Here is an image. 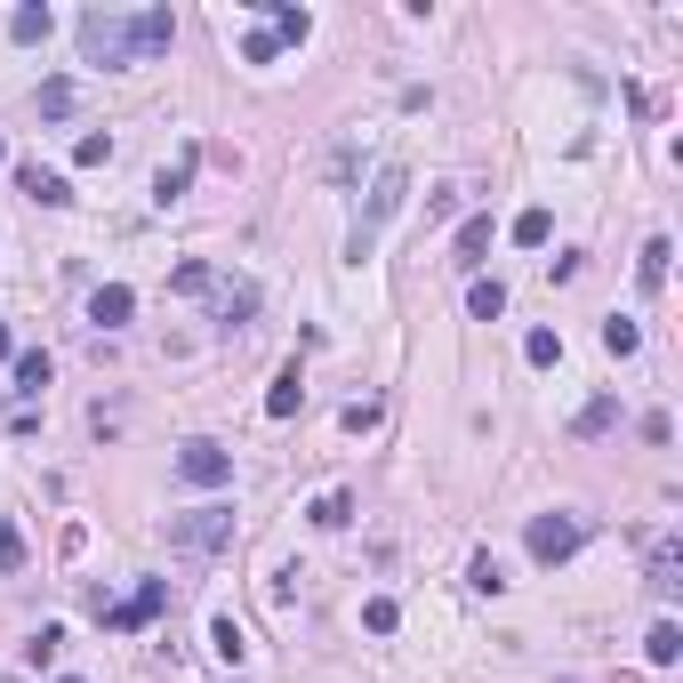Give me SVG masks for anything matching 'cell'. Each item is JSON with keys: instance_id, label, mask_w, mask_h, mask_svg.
<instances>
[{"instance_id": "obj_25", "label": "cell", "mask_w": 683, "mask_h": 683, "mask_svg": "<svg viewBox=\"0 0 683 683\" xmlns=\"http://www.w3.org/2000/svg\"><path fill=\"white\" fill-rule=\"evenodd\" d=\"M170 289H177V298H210V289H218V274H210L201 258H185L177 274H170Z\"/></svg>"}, {"instance_id": "obj_22", "label": "cell", "mask_w": 683, "mask_h": 683, "mask_svg": "<svg viewBox=\"0 0 683 683\" xmlns=\"http://www.w3.org/2000/svg\"><path fill=\"white\" fill-rule=\"evenodd\" d=\"M467 314H474V322H499V314H507V282H483V274H474V289H467Z\"/></svg>"}, {"instance_id": "obj_1", "label": "cell", "mask_w": 683, "mask_h": 683, "mask_svg": "<svg viewBox=\"0 0 683 683\" xmlns=\"http://www.w3.org/2000/svg\"><path fill=\"white\" fill-rule=\"evenodd\" d=\"M402 201H410V170H402V161H378V177H370V194H362V218H355V234H346V258H355V265L378 250L386 218H395Z\"/></svg>"}, {"instance_id": "obj_29", "label": "cell", "mask_w": 683, "mask_h": 683, "mask_svg": "<svg viewBox=\"0 0 683 683\" xmlns=\"http://www.w3.org/2000/svg\"><path fill=\"white\" fill-rule=\"evenodd\" d=\"M547 234H555L547 210H523V218H514V241H523V250H547Z\"/></svg>"}, {"instance_id": "obj_5", "label": "cell", "mask_w": 683, "mask_h": 683, "mask_svg": "<svg viewBox=\"0 0 683 683\" xmlns=\"http://www.w3.org/2000/svg\"><path fill=\"white\" fill-rule=\"evenodd\" d=\"M177 483H194V490H225V483H234V450L210 443V434H194V443L177 450Z\"/></svg>"}, {"instance_id": "obj_7", "label": "cell", "mask_w": 683, "mask_h": 683, "mask_svg": "<svg viewBox=\"0 0 683 683\" xmlns=\"http://www.w3.org/2000/svg\"><path fill=\"white\" fill-rule=\"evenodd\" d=\"M644 587H651V595H675V587H683V539H675V531H659V539H651Z\"/></svg>"}, {"instance_id": "obj_26", "label": "cell", "mask_w": 683, "mask_h": 683, "mask_svg": "<svg viewBox=\"0 0 683 683\" xmlns=\"http://www.w3.org/2000/svg\"><path fill=\"white\" fill-rule=\"evenodd\" d=\"M57 651H65V628H33L25 635V668H57Z\"/></svg>"}, {"instance_id": "obj_37", "label": "cell", "mask_w": 683, "mask_h": 683, "mask_svg": "<svg viewBox=\"0 0 683 683\" xmlns=\"http://www.w3.org/2000/svg\"><path fill=\"white\" fill-rule=\"evenodd\" d=\"M0 161H9V145H0Z\"/></svg>"}, {"instance_id": "obj_30", "label": "cell", "mask_w": 683, "mask_h": 683, "mask_svg": "<svg viewBox=\"0 0 683 683\" xmlns=\"http://www.w3.org/2000/svg\"><path fill=\"white\" fill-rule=\"evenodd\" d=\"M635 346H644V330H635V322H619V314H611V322H604V355H619V362H628V355H635Z\"/></svg>"}, {"instance_id": "obj_35", "label": "cell", "mask_w": 683, "mask_h": 683, "mask_svg": "<svg viewBox=\"0 0 683 683\" xmlns=\"http://www.w3.org/2000/svg\"><path fill=\"white\" fill-rule=\"evenodd\" d=\"M386 419V410L378 402H346V434H370V426H378Z\"/></svg>"}, {"instance_id": "obj_11", "label": "cell", "mask_w": 683, "mask_h": 683, "mask_svg": "<svg viewBox=\"0 0 683 683\" xmlns=\"http://www.w3.org/2000/svg\"><path fill=\"white\" fill-rule=\"evenodd\" d=\"M16 185H25L40 210H65V201H73V185L57 177V170H40V161H16Z\"/></svg>"}, {"instance_id": "obj_32", "label": "cell", "mask_w": 683, "mask_h": 683, "mask_svg": "<svg viewBox=\"0 0 683 683\" xmlns=\"http://www.w3.org/2000/svg\"><path fill=\"white\" fill-rule=\"evenodd\" d=\"M0 571H25V531L0 514Z\"/></svg>"}, {"instance_id": "obj_31", "label": "cell", "mask_w": 683, "mask_h": 683, "mask_svg": "<svg viewBox=\"0 0 683 683\" xmlns=\"http://www.w3.org/2000/svg\"><path fill=\"white\" fill-rule=\"evenodd\" d=\"M73 161H80V170H105V161H113V137H105V129H89V137L73 145Z\"/></svg>"}, {"instance_id": "obj_21", "label": "cell", "mask_w": 683, "mask_h": 683, "mask_svg": "<svg viewBox=\"0 0 683 683\" xmlns=\"http://www.w3.org/2000/svg\"><path fill=\"white\" fill-rule=\"evenodd\" d=\"M483 258H490V218H467L459 225V258H450V265H467V274H474Z\"/></svg>"}, {"instance_id": "obj_12", "label": "cell", "mask_w": 683, "mask_h": 683, "mask_svg": "<svg viewBox=\"0 0 683 683\" xmlns=\"http://www.w3.org/2000/svg\"><path fill=\"white\" fill-rule=\"evenodd\" d=\"M298 410H306V378H298V362H282L274 386H265V419H298Z\"/></svg>"}, {"instance_id": "obj_24", "label": "cell", "mask_w": 683, "mask_h": 683, "mask_svg": "<svg viewBox=\"0 0 683 683\" xmlns=\"http://www.w3.org/2000/svg\"><path fill=\"white\" fill-rule=\"evenodd\" d=\"M523 362H531V370H555V362H563V330H531V338H523Z\"/></svg>"}, {"instance_id": "obj_9", "label": "cell", "mask_w": 683, "mask_h": 683, "mask_svg": "<svg viewBox=\"0 0 683 683\" xmlns=\"http://www.w3.org/2000/svg\"><path fill=\"white\" fill-rule=\"evenodd\" d=\"M265 9V33H274V49H306V33H314V16L289 9V0H258Z\"/></svg>"}, {"instance_id": "obj_16", "label": "cell", "mask_w": 683, "mask_h": 683, "mask_svg": "<svg viewBox=\"0 0 683 683\" xmlns=\"http://www.w3.org/2000/svg\"><path fill=\"white\" fill-rule=\"evenodd\" d=\"M49 33H57V16L40 9V0H25V9L9 16V40H16V49H40V40H49Z\"/></svg>"}, {"instance_id": "obj_3", "label": "cell", "mask_w": 683, "mask_h": 683, "mask_svg": "<svg viewBox=\"0 0 683 683\" xmlns=\"http://www.w3.org/2000/svg\"><path fill=\"white\" fill-rule=\"evenodd\" d=\"M523 547H531V563H571L579 547H587V514H571V507H555V514H531L523 523Z\"/></svg>"}, {"instance_id": "obj_8", "label": "cell", "mask_w": 683, "mask_h": 683, "mask_svg": "<svg viewBox=\"0 0 683 683\" xmlns=\"http://www.w3.org/2000/svg\"><path fill=\"white\" fill-rule=\"evenodd\" d=\"M129 314H137V289H129V282H97V289H89V322H97V330H121Z\"/></svg>"}, {"instance_id": "obj_33", "label": "cell", "mask_w": 683, "mask_h": 683, "mask_svg": "<svg viewBox=\"0 0 683 683\" xmlns=\"http://www.w3.org/2000/svg\"><path fill=\"white\" fill-rule=\"evenodd\" d=\"M40 113L65 121V113H73V80H40Z\"/></svg>"}, {"instance_id": "obj_17", "label": "cell", "mask_w": 683, "mask_h": 683, "mask_svg": "<svg viewBox=\"0 0 683 683\" xmlns=\"http://www.w3.org/2000/svg\"><path fill=\"white\" fill-rule=\"evenodd\" d=\"M194 161H201V153H194V145H185V153L170 161V170L153 177V201H161V210H170V201H185V185H194Z\"/></svg>"}, {"instance_id": "obj_20", "label": "cell", "mask_w": 683, "mask_h": 683, "mask_svg": "<svg viewBox=\"0 0 683 683\" xmlns=\"http://www.w3.org/2000/svg\"><path fill=\"white\" fill-rule=\"evenodd\" d=\"M210 651L225 659V668H241V651H250V635L234 628V611H218V619H210Z\"/></svg>"}, {"instance_id": "obj_10", "label": "cell", "mask_w": 683, "mask_h": 683, "mask_svg": "<svg viewBox=\"0 0 683 683\" xmlns=\"http://www.w3.org/2000/svg\"><path fill=\"white\" fill-rule=\"evenodd\" d=\"M210 298H218V330H225V338H234V330H250V314H258V289H250V282H218Z\"/></svg>"}, {"instance_id": "obj_38", "label": "cell", "mask_w": 683, "mask_h": 683, "mask_svg": "<svg viewBox=\"0 0 683 683\" xmlns=\"http://www.w3.org/2000/svg\"><path fill=\"white\" fill-rule=\"evenodd\" d=\"M65 683H80V675H65Z\"/></svg>"}, {"instance_id": "obj_19", "label": "cell", "mask_w": 683, "mask_h": 683, "mask_svg": "<svg viewBox=\"0 0 683 683\" xmlns=\"http://www.w3.org/2000/svg\"><path fill=\"white\" fill-rule=\"evenodd\" d=\"M306 514H314V531H346V523H355V490H322Z\"/></svg>"}, {"instance_id": "obj_27", "label": "cell", "mask_w": 683, "mask_h": 683, "mask_svg": "<svg viewBox=\"0 0 683 683\" xmlns=\"http://www.w3.org/2000/svg\"><path fill=\"white\" fill-rule=\"evenodd\" d=\"M611 426H619V402H611V395H595V402L571 419V434H611Z\"/></svg>"}, {"instance_id": "obj_4", "label": "cell", "mask_w": 683, "mask_h": 683, "mask_svg": "<svg viewBox=\"0 0 683 683\" xmlns=\"http://www.w3.org/2000/svg\"><path fill=\"white\" fill-rule=\"evenodd\" d=\"M170 547H177V555H225V547H234V507L170 514Z\"/></svg>"}, {"instance_id": "obj_28", "label": "cell", "mask_w": 683, "mask_h": 683, "mask_svg": "<svg viewBox=\"0 0 683 683\" xmlns=\"http://www.w3.org/2000/svg\"><path fill=\"white\" fill-rule=\"evenodd\" d=\"M362 628H370V635H395V628H402V604H395V595H370V604H362Z\"/></svg>"}, {"instance_id": "obj_6", "label": "cell", "mask_w": 683, "mask_h": 683, "mask_svg": "<svg viewBox=\"0 0 683 683\" xmlns=\"http://www.w3.org/2000/svg\"><path fill=\"white\" fill-rule=\"evenodd\" d=\"M161 611H170V579H145L129 604H105V595H97V619H105L113 635H137L145 619H161Z\"/></svg>"}, {"instance_id": "obj_13", "label": "cell", "mask_w": 683, "mask_h": 683, "mask_svg": "<svg viewBox=\"0 0 683 683\" xmlns=\"http://www.w3.org/2000/svg\"><path fill=\"white\" fill-rule=\"evenodd\" d=\"M170 40H177V16L170 9H137V65H145V57H161Z\"/></svg>"}, {"instance_id": "obj_36", "label": "cell", "mask_w": 683, "mask_h": 683, "mask_svg": "<svg viewBox=\"0 0 683 683\" xmlns=\"http://www.w3.org/2000/svg\"><path fill=\"white\" fill-rule=\"evenodd\" d=\"M9 355H16V346H9V322H0V362H9Z\"/></svg>"}, {"instance_id": "obj_14", "label": "cell", "mask_w": 683, "mask_h": 683, "mask_svg": "<svg viewBox=\"0 0 683 683\" xmlns=\"http://www.w3.org/2000/svg\"><path fill=\"white\" fill-rule=\"evenodd\" d=\"M9 378H16V395H49V378H57V362L49 355H40V346H33V355H9Z\"/></svg>"}, {"instance_id": "obj_18", "label": "cell", "mask_w": 683, "mask_h": 683, "mask_svg": "<svg viewBox=\"0 0 683 683\" xmlns=\"http://www.w3.org/2000/svg\"><path fill=\"white\" fill-rule=\"evenodd\" d=\"M644 659H651V668H675V659H683V628H675V619H651Z\"/></svg>"}, {"instance_id": "obj_2", "label": "cell", "mask_w": 683, "mask_h": 683, "mask_svg": "<svg viewBox=\"0 0 683 683\" xmlns=\"http://www.w3.org/2000/svg\"><path fill=\"white\" fill-rule=\"evenodd\" d=\"M80 57L89 65H105V73H121V65H137V16H121V9H80Z\"/></svg>"}, {"instance_id": "obj_23", "label": "cell", "mask_w": 683, "mask_h": 683, "mask_svg": "<svg viewBox=\"0 0 683 683\" xmlns=\"http://www.w3.org/2000/svg\"><path fill=\"white\" fill-rule=\"evenodd\" d=\"M467 587H474V595H507V563H499L490 547H483V555L467 563Z\"/></svg>"}, {"instance_id": "obj_15", "label": "cell", "mask_w": 683, "mask_h": 683, "mask_svg": "<svg viewBox=\"0 0 683 683\" xmlns=\"http://www.w3.org/2000/svg\"><path fill=\"white\" fill-rule=\"evenodd\" d=\"M668 258H675V250H668V234H651V241H644V258H635V289H644V298H659V289H668Z\"/></svg>"}, {"instance_id": "obj_34", "label": "cell", "mask_w": 683, "mask_h": 683, "mask_svg": "<svg viewBox=\"0 0 683 683\" xmlns=\"http://www.w3.org/2000/svg\"><path fill=\"white\" fill-rule=\"evenodd\" d=\"M274 57H282L274 33H250V40H241V65H274Z\"/></svg>"}]
</instances>
